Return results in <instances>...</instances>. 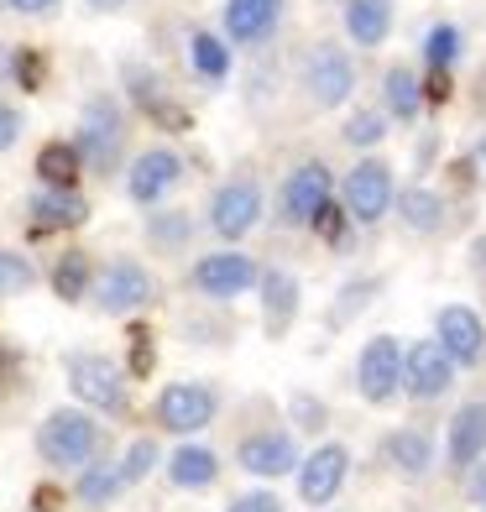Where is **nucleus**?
Masks as SVG:
<instances>
[{"mask_svg": "<svg viewBox=\"0 0 486 512\" xmlns=\"http://www.w3.org/2000/svg\"><path fill=\"white\" fill-rule=\"evenodd\" d=\"M37 450L48 465H84L100 450V424L84 408H53L37 429Z\"/></svg>", "mask_w": 486, "mask_h": 512, "instance_id": "f03ea898", "label": "nucleus"}, {"mask_svg": "<svg viewBox=\"0 0 486 512\" xmlns=\"http://www.w3.org/2000/svg\"><path fill=\"white\" fill-rule=\"evenodd\" d=\"M168 476L183 492H204V486H215V476H220V455L204 450V445H178L173 460H168Z\"/></svg>", "mask_w": 486, "mask_h": 512, "instance_id": "b1692460", "label": "nucleus"}, {"mask_svg": "<svg viewBox=\"0 0 486 512\" xmlns=\"http://www.w3.org/2000/svg\"><path fill=\"white\" fill-rule=\"evenodd\" d=\"M345 147H356V152H372L382 136H387V115L382 110H356L351 121H345Z\"/></svg>", "mask_w": 486, "mask_h": 512, "instance_id": "2f4dec72", "label": "nucleus"}, {"mask_svg": "<svg viewBox=\"0 0 486 512\" xmlns=\"http://www.w3.org/2000/svg\"><path fill=\"white\" fill-rule=\"evenodd\" d=\"M481 502H486V486H481Z\"/></svg>", "mask_w": 486, "mask_h": 512, "instance_id": "49530a36", "label": "nucleus"}, {"mask_svg": "<svg viewBox=\"0 0 486 512\" xmlns=\"http://www.w3.org/2000/svg\"><path fill=\"white\" fill-rule=\"evenodd\" d=\"M68 371V387L79 392V403H89L95 413H121L126 408V371L115 366L100 351H74L63 361Z\"/></svg>", "mask_w": 486, "mask_h": 512, "instance_id": "20e7f679", "label": "nucleus"}, {"mask_svg": "<svg viewBox=\"0 0 486 512\" xmlns=\"http://www.w3.org/2000/svg\"><path fill=\"white\" fill-rule=\"evenodd\" d=\"M345 471H351V450L345 445H319L309 460H298V497L309 507L335 502V492L345 486Z\"/></svg>", "mask_w": 486, "mask_h": 512, "instance_id": "2eb2a0df", "label": "nucleus"}, {"mask_svg": "<svg viewBox=\"0 0 486 512\" xmlns=\"http://www.w3.org/2000/svg\"><path fill=\"white\" fill-rule=\"evenodd\" d=\"M27 215H32V230H79L89 220V204L79 189H42L32 194Z\"/></svg>", "mask_w": 486, "mask_h": 512, "instance_id": "412c9836", "label": "nucleus"}, {"mask_svg": "<svg viewBox=\"0 0 486 512\" xmlns=\"http://www.w3.org/2000/svg\"><path fill=\"white\" fill-rule=\"evenodd\" d=\"M283 6L288 0H225V42L230 48H257L277 32V21H283Z\"/></svg>", "mask_w": 486, "mask_h": 512, "instance_id": "dca6fc26", "label": "nucleus"}, {"mask_svg": "<svg viewBox=\"0 0 486 512\" xmlns=\"http://www.w3.org/2000/svg\"><path fill=\"white\" fill-rule=\"evenodd\" d=\"M309 230H314L319 241H330V246H345V230H351V215L340 209V199H330V204H324L319 215L309 220Z\"/></svg>", "mask_w": 486, "mask_h": 512, "instance_id": "f704fd0d", "label": "nucleus"}, {"mask_svg": "<svg viewBox=\"0 0 486 512\" xmlns=\"http://www.w3.org/2000/svg\"><path fill=\"white\" fill-rule=\"evenodd\" d=\"M84 6H89V11H100V16H110V11H126L131 0H84Z\"/></svg>", "mask_w": 486, "mask_h": 512, "instance_id": "a18cd8bd", "label": "nucleus"}, {"mask_svg": "<svg viewBox=\"0 0 486 512\" xmlns=\"http://www.w3.org/2000/svg\"><path fill=\"white\" fill-rule=\"evenodd\" d=\"M89 293H95L100 314H136V309H147L157 298V277L142 262H131V256H115L110 267L95 272Z\"/></svg>", "mask_w": 486, "mask_h": 512, "instance_id": "39448f33", "label": "nucleus"}, {"mask_svg": "<svg viewBox=\"0 0 486 512\" xmlns=\"http://www.w3.org/2000/svg\"><path fill=\"white\" fill-rule=\"evenodd\" d=\"M356 392L366 403H392L403 392V345L392 335H372L356 356Z\"/></svg>", "mask_w": 486, "mask_h": 512, "instance_id": "6e6552de", "label": "nucleus"}, {"mask_svg": "<svg viewBox=\"0 0 486 512\" xmlns=\"http://www.w3.org/2000/svg\"><path fill=\"white\" fill-rule=\"evenodd\" d=\"M11 74H16V84L27 89V95H37L42 79H48V63H42L37 48H16V53H11Z\"/></svg>", "mask_w": 486, "mask_h": 512, "instance_id": "c9c22d12", "label": "nucleus"}, {"mask_svg": "<svg viewBox=\"0 0 486 512\" xmlns=\"http://www.w3.org/2000/svg\"><path fill=\"white\" fill-rule=\"evenodd\" d=\"M392 194H398V183H392V168L382 157H361L351 173L335 183V199L340 209L351 215V225H377L392 215Z\"/></svg>", "mask_w": 486, "mask_h": 512, "instance_id": "f257e3e1", "label": "nucleus"}, {"mask_svg": "<svg viewBox=\"0 0 486 512\" xmlns=\"http://www.w3.org/2000/svg\"><path fill=\"white\" fill-rule=\"evenodd\" d=\"M257 256H246V251H210V256H199L194 272H189V283L204 293V298H241L246 288H257Z\"/></svg>", "mask_w": 486, "mask_h": 512, "instance_id": "9d476101", "label": "nucleus"}, {"mask_svg": "<svg viewBox=\"0 0 486 512\" xmlns=\"http://www.w3.org/2000/svg\"><path fill=\"white\" fill-rule=\"evenodd\" d=\"M392 21H398L392 0H340V27L361 53L382 48V42L392 37Z\"/></svg>", "mask_w": 486, "mask_h": 512, "instance_id": "a211bd4d", "label": "nucleus"}, {"mask_svg": "<svg viewBox=\"0 0 486 512\" xmlns=\"http://www.w3.org/2000/svg\"><path fill=\"white\" fill-rule=\"evenodd\" d=\"M392 209H398L403 225L419 230V236H434V230L445 225V199H439L434 189H424V183H413V189L392 194Z\"/></svg>", "mask_w": 486, "mask_h": 512, "instance_id": "a878e982", "label": "nucleus"}, {"mask_svg": "<svg viewBox=\"0 0 486 512\" xmlns=\"http://www.w3.org/2000/svg\"><path fill=\"white\" fill-rule=\"evenodd\" d=\"M157 424L173 434H199L215 424V392L204 382H173L157 398Z\"/></svg>", "mask_w": 486, "mask_h": 512, "instance_id": "ddd939ff", "label": "nucleus"}, {"mask_svg": "<svg viewBox=\"0 0 486 512\" xmlns=\"http://www.w3.org/2000/svg\"><path fill=\"white\" fill-rule=\"evenodd\" d=\"M21 126H27V121H21V110L11 100H0V152H11L21 142Z\"/></svg>", "mask_w": 486, "mask_h": 512, "instance_id": "58836bf2", "label": "nucleus"}, {"mask_svg": "<svg viewBox=\"0 0 486 512\" xmlns=\"http://www.w3.org/2000/svg\"><path fill=\"white\" fill-rule=\"evenodd\" d=\"M481 450H486V403H460L455 418H450V445H445V455H450L455 471H466V465L481 460Z\"/></svg>", "mask_w": 486, "mask_h": 512, "instance_id": "4be33fe9", "label": "nucleus"}, {"mask_svg": "<svg viewBox=\"0 0 486 512\" xmlns=\"http://www.w3.org/2000/svg\"><path fill=\"white\" fill-rule=\"evenodd\" d=\"M126 340H131V377H152V366H157L152 330H147V324H136V330H131Z\"/></svg>", "mask_w": 486, "mask_h": 512, "instance_id": "4c0bfd02", "label": "nucleus"}, {"mask_svg": "<svg viewBox=\"0 0 486 512\" xmlns=\"http://www.w3.org/2000/svg\"><path fill=\"white\" fill-rule=\"evenodd\" d=\"M121 471L115 465H84V476H79V502H89V507H105L115 492H121Z\"/></svg>", "mask_w": 486, "mask_h": 512, "instance_id": "7c9ffc66", "label": "nucleus"}, {"mask_svg": "<svg viewBox=\"0 0 486 512\" xmlns=\"http://www.w3.org/2000/svg\"><path fill=\"white\" fill-rule=\"evenodd\" d=\"M147 236H152L157 246H178L183 236H189V215H183V209H168V215H152V220H147Z\"/></svg>", "mask_w": 486, "mask_h": 512, "instance_id": "e433bc0d", "label": "nucleus"}, {"mask_svg": "<svg viewBox=\"0 0 486 512\" xmlns=\"http://www.w3.org/2000/svg\"><path fill=\"white\" fill-rule=\"evenodd\" d=\"M84 173V157L74 142H48L37 152V178H42V189H74Z\"/></svg>", "mask_w": 486, "mask_h": 512, "instance_id": "bb28decb", "label": "nucleus"}, {"mask_svg": "<svg viewBox=\"0 0 486 512\" xmlns=\"http://www.w3.org/2000/svg\"><path fill=\"white\" fill-rule=\"evenodd\" d=\"M121 142H126V115H121V105H115L110 95H95V100L84 105V115H79V136H74L79 157H84L95 173H110L115 162H121Z\"/></svg>", "mask_w": 486, "mask_h": 512, "instance_id": "7ed1b4c3", "label": "nucleus"}, {"mask_svg": "<svg viewBox=\"0 0 486 512\" xmlns=\"http://www.w3.org/2000/svg\"><path fill=\"white\" fill-rule=\"evenodd\" d=\"M460 48H466V37H460L455 21H434V27L424 32V68L450 74V68L460 63Z\"/></svg>", "mask_w": 486, "mask_h": 512, "instance_id": "c756f323", "label": "nucleus"}, {"mask_svg": "<svg viewBox=\"0 0 486 512\" xmlns=\"http://www.w3.org/2000/svg\"><path fill=\"white\" fill-rule=\"evenodd\" d=\"M152 465H157V445H152V439H131V445H126V455H121V465H115V471H121V481L131 486V481L152 476Z\"/></svg>", "mask_w": 486, "mask_h": 512, "instance_id": "72a5a7b5", "label": "nucleus"}, {"mask_svg": "<svg viewBox=\"0 0 486 512\" xmlns=\"http://www.w3.org/2000/svg\"><path fill=\"white\" fill-rule=\"evenodd\" d=\"M382 455H387V465H392L398 476L419 481V476H429V465H434V439H429L424 429H392L387 445H382Z\"/></svg>", "mask_w": 486, "mask_h": 512, "instance_id": "5701e85b", "label": "nucleus"}, {"mask_svg": "<svg viewBox=\"0 0 486 512\" xmlns=\"http://www.w3.org/2000/svg\"><path fill=\"white\" fill-rule=\"evenodd\" d=\"M330 199H335V173L324 162H298L283 178V189H277V220L288 230H304Z\"/></svg>", "mask_w": 486, "mask_h": 512, "instance_id": "423d86ee", "label": "nucleus"}, {"mask_svg": "<svg viewBox=\"0 0 486 512\" xmlns=\"http://www.w3.org/2000/svg\"><path fill=\"white\" fill-rule=\"evenodd\" d=\"M178 183H183V157L173 147H147L126 173V194H131V204H157V199H168Z\"/></svg>", "mask_w": 486, "mask_h": 512, "instance_id": "4468645a", "label": "nucleus"}, {"mask_svg": "<svg viewBox=\"0 0 486 512\" xmlns=\"http://www.w3.org/2000/svg\"><path fill=\"white\" fill-rule=\"evenodd\" d=\"M304 89L314 110H340L345 100L356 95V63L340 42H319L304 63Z\"/></svg>", "mask_w": 486, "mask_h": 512, "instance_id": "0eeeda50", "label": "nucleus"}, {"mask_svg": "<svg viewBox=\"0 0 486 512\" xmlns=\"http://www.w3.org/2000/svg\"><path fill=\"white\" fill-rule=\"evenodd\" d=\"M37 283V267L21 251H0V293H27Z\"/></svg>", "mask_w": 486, "mask_h": 512, "instance_id": "473e14b6", "label": "nucleus"}, {"mask_svg": "<svg viewBox=\"0 0 486 512\" xmlns=\"http://www.w3.org/2000/svg\"><path fill=\"white\" fill-rule=\"evenodd\" d=\"M455 387V361L445 356L439 340H413L403 351V392L419 403H434Z\"/></svg>", "mask_w": 486, "mask_h": 512, "instance_id": "9b49d317", "label": "nucleus"}, {"mask_svg": "<svg viewBox=\"0 0 486 512\" xmlns=\"http://www.w3.org/2000/svg\"><path fill=\"white\" fill-rule=\"evenodd\" d=\"M419 89H424V105H445L450 100V74H434L429 68V79H419Z\"/></svg>", "mask_w": 486, "mask_h": 512, "instance_id": "a19ab883", "label": "nucleus"}, {"mask_svg": "<svg viewBox=\"0 0 486 512\" xmlns=\"http://www.w3.org/2000/svg\"><path fill=\"white\" fill-rule=\"evenodd\" d=\"M189 63H194L199 79L225 84V74H230V42L220 32H194L189 37Z\"/></svg>", "mask_w": 486, "mask_h": 512, "instance_id": "c85d7f7f", "label": "nucleus"}, {"mask_svg": "<svg viewBox=\"0 0 486 512\" xmlns=\"http://www.w3.org/2000/svg\"><path fill=\"white\" fill-rule=\"evenodd\" d=\"M89 283H95V262H89L84 251H63L58 262H53V293L63 298V304L89 298Z\"/></svg>", "mask_w": 486, "mask_h": 512, "instance_id": "cd10ccee", "label": "nucleus"}, {"mask_svg": "<svg viewBox=\"0 0 486 512\" xmlns=\"http://www.w3.org/2000/svg\"><path fill=\"white\" fill-rule=\"evenodd\" d=\"M236 460H241V471H251V476H288V471H298V445H293V434L262 429V434L241 439Z\"/></svg>", "mask_w": 486, "mask_h": 512, "instance_id": "6ab92c4d", "label": "nucleus"}, {"mask_svg": "<svg viewBox=\"0 0 486 512\" xmlns=\"http://www.w3.org/2000/svg\"><path fill=\"white\" fill-rule=\"evenodd\" d=\"M262 220V189H257V178H230L215 189L210 199V230L220 241H246L251 230H257Z\"/></svg>", "mask_w": 486, "mask_h": 512, "instance_id": "1a4fd4ad", "label": "nucleus"}, {"mask_svg": "<svg viewBox=\"0 0 486 512\" xmlns=\"http://www.w3.org/2000/svg\"><path fill=\"white\" fill-rule=\"evenodd\" d=\"M32 502H37V512H58L63 497H58V486H37V497H32Z\"/></svg>", "mask_w": 486, "mask_h": 512, "instance_id": "c03bdc74", "label": "nucleus"}, {"mask_svg": "<svg viewBox=\"0 0 486 512\" xmlns=\"http://www.w3.org/2000/svg\"><path fill=\"white\" fill-rule=\"evenodd\" d=\"M460 173H471L476 183H486V136L471 147V157H466V168H460Z\"/></svg>", "mask_w": 486, "mask_h": 512, "instance_id": "79ce46f5", "label": "nucleus"}, {"mask_svg": "<svg viewBox=\"0 0 486 512\" xmlns=\"http://www.w3.org/2000/svg\"><path fill=\"white\" fill-rule=\"evenodd\" d=\"M434 340L445 345V356L455 366H481V356H486V319L471 304H445L434 314Z\"/></svg>", "mask_w": 486, "mask_h": 512, "instance_id": "f8f14e48", "label": "nucleus"}, {"mask_svg": "<svg viewBox=\"0 0 486 512\" xmlns=\"http://www.w3.org/2000/svg\"><path fill=\"white\" fill-rule=\"evenodd\" d=\"M257 288H262V324H267V335H288L293 330V319H298V298H304V288H298V277L288 267H267L257 277Z\"/></svg>", "mask_w": 486, "mask_h": 512, "instance_id": "f3484780", "label": "nucleus"}, {"mask_svg": "<svg viewBox=\"0 0 486 512\" xmlns=\"http://www.w3.org/2000/svg\"><path fill=\"white\" fill-rule=\"evenodd\" d=\"M11 11H21V16H48V11H58V0H11Z\"/></svg>", "mask_w": 486, "mask_h": 512, "instance_id": "37998d69", "label": "nucleus"}, {"mask_svg": "<svg viewBox=\"0 0 486 512\" xmlns=\"http://www.w3.org/2000/svg\"><path fill=\"white\" fill-rule=\"evenodd\" d=\"M382 105L392 121H419V110H424V89H419V74L403 63H392L387 74H382Z\"/></svg>", "mask_w": 486, "mask_h": 512, "instance_id": "393cba45", "label": "nucleus"}, {"mask_svg": "<svg viewBox=\"0 0 486 512\" xmlns=\"http://www.w3.org/2000/svg\"><path fill=\"white\" fill-rule=\"evenodd\" d=\"M225 512H283V502H277L272 492H246V497H236Z\"/></svg>", "mask_w": 486, "mask_h": 512, "instance_id": "ea45409f", "label": "nucleus"}, {"mask_svg": "<svg viewBox=\"0 0 486 512\" xmlns=\"http://www.w3.org/2000/svg\"><path fill=\"white\" fill-rule=\"evenodd\" d=\"M126 89H131V100L142 105V110L152 115V121H157L162 131H189V126H194V121H189V110L168 100V89H162V79L152 74V68H142V63H126Z\"/></svg>", "mask_w": 486, "mask_h": 512, "instance_id": "aec40b11", "label": "nucleus"}]
</instances>
